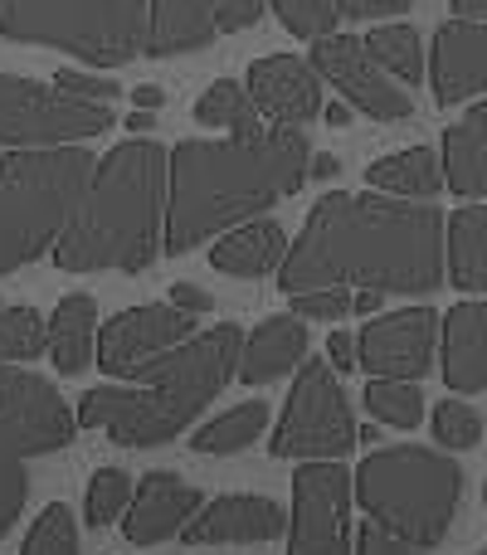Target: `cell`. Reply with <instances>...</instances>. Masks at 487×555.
<instances>
[{
    "label": "cell",
    "mask_w": 487,
    "mask_h": 555,
    "mask_svg": "<svg viewBox=\"0 0 487 555\" xmlns=\"http://www.w3.org/2000/svg\"><path fill=\"white\" fill-rule=\"evenodd\" d=\"M20 555H78L74 512H68L64 502H49V507L35 517V527L25 531V546H20Z\"/></svg>",
    "instance_id": "d6a6232c"
},
{
    "label": "cell",
    "mask_w": 487,
    "mask_h": 555,
    "mask_svg": "<svg viewBox=\"0 0 487 555\" xmlns=\"http://www.w3.org/2000/svg\"><path fill=\"white\" fill-rule=\"evenodd\" d=\"M346 312H351V293H346V287L293 293V317H303V322H342Z\"/></svg>",
    "instance_id": "8d00e7d4"
},
{
    "label": "cell",
    "mask_w": 487,
    "mask_h": 555,
    "mask_svg": "<svg viewBox=\"0 0 487 555\" xmlns=\"http://www.w3.org/2000/svg\"><path fill=\"white\" fill-rule=\"evenodd\" d=\"M117 127L107 103H84L74 93H59L39 78L0 74V146L10 152H44V146H78L88 137H103Z\"/></svg>",
    "instance_id": "ba28073f"
},
{
    "label": "cell",
    "mask_w": 487,
    "mask_h": 555,
    "mask_svg": "<svg viewBox=\"0 0 487 555\" xmlns=\"http://www.w3.org/2000/svg\"><path fill=\"white\" fill-rule=\"evenodd\" d=\"M385 307V293H375V287H356L351 293V312L356 317H375Z\"/></svg>",
    "instance_id": "7bdbcfd3"
},
{
    "label": "cell",
    "mask_w": 487,
    "mask_h": 555,
    "mask_svg": "<svg viewBox=\"0 0 487 555\" xmlns=\"http://www.w3.org/2000/svg\"><path fill=\"white\" fill-rule=\"evenodd\" d=\"M439 341H444V380L459 395L487 390V302L483 297H463L439 317Z\"/></svg>",
    "instance_id": "ffe728a7"
},
{
    "label": "cell",
    "mask_w": 487,
    "mask_h": 555,
    "mask_svg": "<svg viewBox=\"0 0 487 555\" xmlns=\"http://www.w3.org/2000/svg\"><path fill=\"white\" fill-rule=\"evenodd\" d=\"M287 555H351V473L342 459L293 473V537Z\"/></svg>",
    "instance_id": "8fae6325"
},
{
    "label": "cell",
    "mask_w": 487,
    "mask_h": 555,
    "mask_svg": "<svg viewBox=\"0 0 487 555\" xmlns=\"http://www.w3.org/2000/svg\"><path fill=\"white\" fill-rule=\"evenodd\" d=\"M54 88H59V93L84 98V103H113V98L123 93V88H117V78H107V74H78V68H59Z\"/></svg>",
    "instance_id": "74e56055"
},
{
    "label": "cell",
    "mask_w": 487,
    "mask_h": 555,
    "mask_svg": "<svg viewBox=\"0 0 487 555\" xmlns=\"http://www.w3.org/2000/svg\"><path fill=\"white\" fill-rule=\"evenodd\" d=\"M273 273L287 297L312 287L434 293L444 283V215L381 191H332L307 210L303 234Z\"/></svg>",
    "instance_id": "6da1fadb"
},
{
    "label": "cell",
    "mask_w": 487,
    "mask_h": 555,
    "mask_svg": "<svg viewBox=\"0 0 487 555\" xmlns=\"http://www.w3.org/2000/svg\"><path fill=\"white\" fill-rule=\"evenodd\" d=\"M195 336V317L181 312L171 302H142L117 312L103 332L93 336V356L98 371H107L113 380H137L152 361H162L166 351Z\"/></svg>",
    "instance_id": "7c38bea8"
},
{
    "label": "cell",
    "mask_w": 487,
    "mask_h": 555,
    "mask_svg": "<svg viewBox=\"0 0 487 555\" xmlns=\"http://www.w3.org/2000/svg\"><path fill=\"white\" fill-rule=\"evenodd\" d=\"M430 83L439 107L469 103L487 88V29L483 20H449L434 29L430 44Z\"/></svg>",
    "instance_id": "ac0fdd59"
},
{
    "label": "cell",
    "mask_w": 487,
    "mask_h": 555,
    "mask_svg": "<svg viewBox=\"0 0 487 555\" xmlns=\"http://www.w3.org/2000/svg\"><path fill=\"white\" fill-rule=\"evenodd\" d=\"M93 336H98V302L88 293L59 297V307L44 322V356L59 375H84L93 361Z\"/></svg>",
    "instance_id": "603a6c76"
},
{
    "label": "cell",
    "mask_w": 487,
    "mask_h": 555,
    "mask_svg": "<svg viewBox=\"0 0 487 555\" xmlns=\"http://www.w3.org/2000/svg\"><path fill=\"white\" fill-rule=\"evenodd\" d=\"M0 35L93 68H123L142 59L146 0H0Z\"/></svg>",
    "instance_id": "52a82bcc"
},
{
    "label": "cell",
    "mask_w": 487,
    "mask_h": 555,
    "mask_svg": "<svg viewBox=\"0 0 487 555\" xmlns=\"http://www.w3.org/2000/svg\"><path fill=\"white\" fill-rule=\"evenodd\" d=\"M127 502H132V478L123 468H98L84 492V521L88 527H113V521H123Z\"/></svg>",
    "instance_id": "1f68e13d"
},
{
    "label": "cell",
    "mask_w": 487,
    "mask_h": 555,
    "mask_svg": "<svg viewBox=\"0 0 487 555\" xmlns=\"http://www.w3.org/2000/svg\"><path fill=\"white\" fill-rule=\"evenodd\" d=\"M283 249H287V234L273 220H244L210 240V269L230 278H264L278 269Z\"/></svg>",
    "instance_id": "cb8c5ba5"
},
{
    "label": "cell",
    "mask_w": 487,
    "mask_h": 555,
    "mask_svg": "<svg viewBox=\"0 0 487 555\" xmlns=\"http://www.w3.org/2000/svg\"><path fill=\"white\" fill-rule=\"evenodd\" d=\"M351 449H356V420L342 380H336V371L326 361H303L268 453L273 459L322 463V459H346Z\"/></svg>",
    "instance_id": "9c48e42d"
},
{
    "label": "cell",
    "mask_w": 487,
    "mask_h": 555,
    "mask_svg": "<svg viewBox=\"0 0 487 555\" xmlns=\"http://www.w3.org/2000/svg\"><path fill=\"white\" fill-rule=\"evenodd\" d=\"M98 156L88 146H44V152L0 156V278L44 259L49 244L74 215Z\"/></svg>",
    "instance_id": "8992f818"
},
{
    "label": "cell",
    "mask_w": 487,
    "mask_h": 555,
    "mask_svg": "<svg viewBox=\"0 0 487 555\" xmlns=\"http://www.w3.org/2000/svg\"><path fill=\"white\" fill-rule=\"evenodd\" d=\"M307 64L317 68V78H326V83L346 98L351 113H366V117H375V122H405V117H414L410 88H400L395 78H385L381 68L371 64V54L361 49V39L356 35L312 39Z\"/></svg>",
    "instance_id": "5bb4252c"
},
{
    "label": "cell",
    "mask_w": 487,
    "mask_h": 555,
    "mask_svg": "<svg viewBox=\"0 0 487 555\" xmlns=\"http://www.w3.org/2000/svg\"><path fill=\"white\" fill-rule=\"evenodd\" d=\"M303 127H268L258 142H181L166 152V254H191L215 234L268 215L307 185Z\"/></svg>",
    "instance_id": "7a4b0ae2"
},
{
    "label": "cell",
    "mask_w": 487,
    "mask_h": 555,
    "mask_svg": "<svg viewBox=\"0 0 487 555\" xmlns=\"http://www.w3.org/2000/svg\"><path fill=\"white\" fill-rule=\"evenodd\" d=\"M332 176H342V162H336L332 152H326V156H307V181H332Z\"/></svg>",
    "instance_id": "ee69618b"
},
{
    "label": "cell",
    "mask_w": 487,
    "mask_h": 555,
    "mask_svg": "<svg viewBox=\"0 0 487 555\" xmlns=\"http://www.w3.org/2000/svg\"><path fill=\"white\" fill-rule=\"evenodd\" d=\"M244 332L234 322H215L210 332L185 336L176 351L152 361L137 385L142 390H123V385H98L84 390L74 410L78 429H103L117 449H156L171 443L181 429L201 420V410L234 380V361H240Z\"/></svg>",
    "instance_id": "277c9868"
},
{
    "label": "cell",
    "mask_w": 487,
    "mask_h": 555,
    "mask_svg": "<svg viewBox=\"0 0 487 555\" xmlns=\"http://www.w3.org/2000/svg\"><path fill=\"white\" fill-rule=\"evenodd\" d=\"M434 439L444 449H473L483 439V414L473 410L469 400H444L434 410Z\"/></svg>",
    "instance_id": "e575fe53"
},
{
    "label": "cell",
    "mask_w": 487,
    "mask_h": 555,
    "mask_svg": "<svg viewBox=\"0 0 487 555\" xmlns=\"http://www.w3.org/2000/svg\"><path fill=\"white\" fill-rule=\"evenodd\" d=\"M439 341V312L434 307H400V312L366 317L356 336V361L371 380H424Z\"/></svg>",
    "instance_id": "9a60e30c"
},
{
    "label": "cell",
    "mask_w": 487,
    "mask_h": 555,
    "mask_svg": "<svg viewBox=\"0 0 487 555\" xmlns=\"http://www.w3.org/2000/svg\"><path fill=\"white\" fill-rule=\"evenodd\" d=\"M326 365H332V371H351L356 365V341L346 332H332V341H326Z\"/></svg>",
    "instance_id": "b9f144b4"
},
{
    "label": "cell",
    "mask_w": 487,
    "mask_h": 555,
    "mask_svg": "<svg viewBox=\"0 0 487 555\" xmlns=\"http://www.w3.org/2000/svg\"><path fill=\"white\" fill-rule=\"evenodd\" d=\"M264 20V0H146L142 59H176Z\"/></svg>",
    "instance_id": "4fadbf2b"
},
{
    "label": "cell",
    "mask_w": 487,
    "mask_h": 555,
    "mask_svg": "<svg viewBox=\"0 0 487 555\" xmlns=\"http://www.w3.org/2000/svg\"><path fill=\"white\" fill-rule=\"evenodd\" d=\"M439 176L463 201H483L487 195V107L483 103H473L469 113L444 132Z\"/></svg>",
    "instance_id": "7402d4cb"
},
{
    "label": "cell",
    "mask_w": 487,
    "mask_h": 555,
    "mask_svg": "<svg viewBox=\"0 0 487 555\" xmlns=\"http://www.w3.org/2000/svg\"><path fill=\"white\" fill-rule=\"evenodd\" d=\"M322 117H326L332 127H342V122H351V107H346V103H332V107H322Z\"/></svg>",
    "instance_id": "7dc6e473"
},
{
    "label": "cell",
    "mask_w": 487,
    "mask_h": 555,
    "mask_svg": "<svg viewBox=\"0 0 487 555\" xmlns=\"http://www.w3.org/2000/svg\"><path fill=\"white\" fill-rule=\"evenodd\" d=\"M171 307H181V312L201 317V312H210V307H215V297L205 293V287H195V283H176V287H171Z\"/></svg>",
    "instance_id": "60d3db41"
},
{
    "label": "cell",
    "mask_w": 487,
    "mask_h": 555,
    "mask_svg": "<svg viewBox=\"0 0 487 555\" xmlns=\"http://www.w3.org/2000/svg\"><path fill=\"white\" fill-rule=\"evenodd\" d=\"M449 278L459 293H487V205L469 201L449 215Z\"/></svg>",
    "instance_id": "d4e9b609"
},
{
    "label": "cell",
    "mask_w": 487,
    "mask_h": 555,
    "mask_svg": "<svg viewBox=\"0 0 487 555\" xmlns=\"http://www.w3.org/2000/svg\"><path fill=\"white\" fill-rule=\"evenodd\" d=\"M74 434V410L59 400L44 375L0 361V459H44V453L68 449Z\"/></svg>",
    "instance_id": "30bf717a"
},
{
    "label": "cell",
    "mask_w": 487,
    "mask_h": 555,
    "mask_svg": "<svg viewBox=\"0 0 487 555\" xmlns=\"http://www.w3.org/2000/svg\"><path fill=\"white\" fill-rule=\"evenodd\" d=\"M166 215V146L162 142H117L93 162L74 215L49 244V259L64 273H146L162 254Z\"/></svg>",
    "instance_id": "3957f363"
},
{
    "label": "cell",
    "mask_w": 487,
    "mask_h": 555,
    "mask_svg": "<svg viewBox=\"0 0 487 555\" xmlns=\"http://www.w3.org/2000/svg\"><path fill=\"white\" fill-rule=\"evenodd\" d=\"M361 49L371 54V64L385 78H395L400 88H414L424 78V54H420V35L414 25H375L361 39Z\"/></svg>",
    "instance_id": "f1b7e54d"
},
{
    "label": "cell",
    "mask_w": 487,
    "mask_h": 555,
    "mask_svg": "<svg viewBox=\"0 0 487 555\" xmlns=\"http://www.w3.org/2000/svg\"><path fill=\"white\" fill-rule=\"evenodd\" d=\"M449 5H453L459 20H483L487 15V0H449Z\"/></svg>",
    "instance_id": "bcb514c9"
},
{
    "label": "cell",
    "mask_w": 487,
    "mask_h": 555,
    "mask_svg": "<svg viewBox=\"0 0 487 555\" xmlns=\"http://www.w3.org/2000/svg\"><path fill=\"white\" fill-rule=\"evenodd\" d=\"M44 356V317L35 307H0V361L25 365Z\"/></svg>",
    "instance_id": "4dcf8cb0"
},
{
    "label": "cell",
    "mask_w": 487,
    "mask_h": 555,
    "mask_svg": "<svg viewBox=\"0 0 487 555\" xmlns=\"http://www.w3.org/2000/svg\"><path fill=\"white\" fill-rule=\"evenodd\" d=\"M244 93L273 127H307L312 117H322V78L307 59L293 54H264L248 68Z\"/></svg>",
    "instance_id": "2e32d148"
},
{
    "label": "cell",
    "mask_w": 487,
    "mask_h": 555,
    "mask_svg": "<svg viewBox=\"0 0 487 555\" xmlns=\"http://www.w3.org/2000/svg\"><path fill=\"white\" fill-rule=\"evenodd\" d=\"M351 502L371 517V527L434 551L449 541V527L463 502V468L434 449H375L351 473Z\"/></svg>",
    "instance_id": "5b68a950"
},
{
    "label": "cell",
    "mask_w": 487,
    "mask_h": 555,
    "mask_svg": "<svg viewBox=\"0 0 487 555\" xmlns=\"http://www.w3.org/2000/svg\"><path fill=\"white\" fill-rule=\"evenodd\" d=\"M356 443H366V449H375V443H381V424H366V429H356Z\"/></svg>",
    "instance_id": "c3c4849f"
},
{
    "label": "cell",
    "mask_w": 487,
    "mask_h": 555,
    "mask_svg": "<svg viewBox=\"0 0 487 555\" xmlns=\"http://www.w3.org/2000/svg\"><path fill=\"white\" fill-rule=\"evenodd\" d=\"M195 122L220 127V132H230L234 142H258V137L268 132L264 117H258V107L248 103L244 83H234V78H215V83L195 98Z\"/></svg>",
    "instance_id": "4316f807"
},
{
    "label": "cell",
    "mask_w": 487,
    "mask_h": 555,
    "mask_svg": "<svg viewBox=\"0 0 487 555\" xmlns=\"http://www.w3.org/2000/svg\"><path fill=\"white\" fill-rule=\"evenodd\" d=\"M127 127H132V132H152V113H142V107H137V113L127 117Z\"/></svg>",
    "instance_id": "681fc988"
},
{
    "label": "cell",
    "mask_w": 487,
    "mask_h": 555,
    "mask_svg": "<svg viewBox=\"0 0 487 555\" xmlns=\"http://www.w3.org/2000/svg\"><path fill=\"white\" fill-rule=\"evenodd\" d=\"M264 429H268V404L244 400V404H234V410L215 414L205 429H195L191 449L205 453V459H225V453H244Z\"/></svg>",
    "instance_id": "83f0119b"
},
{
    "label": "cell",
    "mask_w": 487,
    "mask_h": 555,
    "mask_svg": "<svg viewBox=\"0 0 487 555\" xmlns=\"http://www.w3.org/2000/svg\"><path fill=\"white\" fill-rule=\"evenodd\" d=\"M478 555H483V551H478Z\"/></svg>",
    "instance_id": "f907efd6"
},
{
    "label": "cell",
    "mask_w": 487,
    "mask_h": 555,
    "mask_svg": "<svg viewBox=\"0 0 487 555\" xmlns=\"http://www.w3.org/2000/svg\"><path fill=\"white\" fill-rule=\"evenodd\" d=\"M25 502H29V473H25V463L0 459V541H5L10 527L20 521Z\"/></svg>",
    "instance_id": "d590c367"
},
{
    "label": "cell",
    "mask_w": 487,
    "mask_h": 555,
    "mask_svg": "<svg viewBox=\"0 0 487 555\" xmlns=\"http://www.w3.org/2000/svg\"><path fill=\"white\" fill-rule=\"evenodd\" d=\"M371 191L381 195H400V201H434L444 191V176H439V156L430 146H410V152H395L371 162L366 171Z\"/></svg>",
    "instance_id": "484cf974"
},
{
    "label": "cell",
    "mask_w": 487,
    "mask_h": 555,
    "mask_svg": "<svg viewBox=\"0 0 487 555\" xmlns=\"http://www.w3.org/2000/svg\"><path fill=\"white\" fill-rule=\"evenodd\" d=\"M137 107H142V113H156V107H162L166 103V93H162V88H152V83H146V88H137Z\"/></svg>",
    "instance_id": "f6af8a7d"
},
{
    "label": "cell",
    "mask_w": 487,
    "mask_h": 555,
    "mask_svg": "<svg viewBox=\"0 0 487 555\" xmlns=\"http://www.w3.org/2000/svg\"><path fill=\"white\" fill-rule=\"evenodd\" d=\"M283 531L287 512L273 498L230 492V498H215L210 507L195 512L181 527V541H191V546H264V541H278Z\"/></svg>",
    "instance_id": "e0dca14e"
},
{
    "label": "cell",
    "mask_w": 487,
    "mask_h": 555,
    "mask_svg": "<svg viewBox=\"0 0 487 555\" xmlns=\"http://www.w3.org/2000/svg\"><path fill=\"white\" fill-rule=\"evenodd\" d=\"M332 5L342 20H390V15H405L414 0H332Z\"/></svg>",
    "instance_id": "f35d334b"
},
{
    "label": "cell",
    "mask_w": 487,
    "mask_h": 555,
    "mask_svg": "<svg viewBox=\"0 0 487 555\" xmlns=\"http://www.w3.org/2000/svg\"><path fill=\"white\" fill-rule=\"evenodd\" d=\"M303 356H307V322L293 312H278V317H268V322H258L240 341L234 380L273 385V380H283L293 365H303Z\"/></svg>",
    "instance_id": "44dd1931"
},
{
    "label": "cell",
    "mask_w": 487,
    "mask_h": 555,
    "mask_svg": "<svg viewBox=\"0 0 487 555\" xmlns=\"http://www.w3.org/2000/svg\"><path fill=\"white\" fill-rule=\"evenodd\" d=\"M356 555H424V551L410 546V541H400V537H390V531H381V527H361Z\"/></svg>",
    "instance_id": "ab89813d"
},
{
    "label": "cell",
    "mask_w": 487,
    "mask_h": 555,
    "mask_svg": "<svg viewBox=\"0 0 487 555\" xmlns=\"http://www.w3.org/2000/svg\"><path fill=\"white\" fill-rule=\"evenodd\" d=\"M366 410L375 424L390 429H414L424 420V395L420 380H366Z\"/></svg>",
    "instance_id": "f546056e"
},
{
    "label": "cell",
    "mask_w": 487,
    "mask_h": 555,
    "mask_svg": "<svg viewBox=\"0 0 487 555\" xmlns=\"http://www.w3.org/2000/svg\"><path fill=\"white\" fill-rule=\"evenodd\" d=\"M201 512V488H191L185 478L156 468L132 488V502L123 512V537L132 546H156V541L181 537V527Z\"/></svg>",
    "instance_id": "d6986e66"
},
{
    "label": "cell",
    "mask_w": 487,
    "mask_h": 555,
    "mask_svg": "<svg viewBox=\"0 0 487 555\" xmlns=\"http://www.w3.org/2000/svg\"><path fill=\"white\" fill-rule=\"evenodd\" d=\"M264 5H273L278 25H283L287 35H297V39L336 35V25H342V15H336L332 0H264Z\"/></svg>",
    "instance_id": "836d02e7"
}]
</instances>
